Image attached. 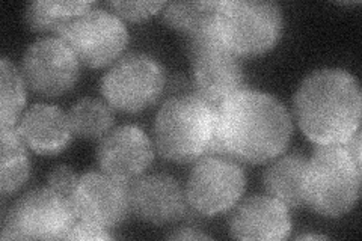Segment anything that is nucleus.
I'll list each match as a JSON object with an SVG mask.
<instances>
[{"mask_svg": "<svg viewBox=\"0 0 362 241\" xmlns=\"http://www.w3.org/2000/svg\"><path fill=\"white\" fill-rule=\"evenodd\" d=\"M293 119L275 95L243 88L218 106V154L262 165L290 145Z\"/></svg>", "mask_w": 362, "mask_h": 241, "instance_id": "obj_1", "label": "nucleus"}, {"mask_svg": "<svg viewBox=\"0 0 362 241\" xmlns=\"http://www.w3.org/2000/svg\"><path fill=\"white\" fill-rule=\"evenodd\" d=\"M299 129L315 145H343L361 129L358 78L341 68H322L305 77L293 98Z\"/></svg>", "mask_w": 362, "mask_h": 241, "instance_id": "obj_2", "label": "nucleus"}, {"mask_svg": "<svg viewBox=\"0 0 362 241\" xmlns=\"http://www.w3.org/2000/svg\"><path fill=\"white\" fill-rule=\"evenodd\" d=\"M153 130L158 154L171 162L195 163L218 154V106L194 89L166 98Z\"/></svg>", "mask_w": 362, "mask_h": 241, "instance_id": "obj_3", "label": "nucleus"}, {"mask_svg": "<svg viewBox=\"0 0 362 241\" xmlns=\"http://www.w3.org/2000/svg\"><path fill=\"white\" fill-rule=\"evenodd\" d=\"M361 167L344 145H317L303 172V205L325 217L347 214L359 199Z\"/></svg>", "mask_w": 362, "mask_h": 241, "instance_id": "obj_4", "label": "nucleus"}, {"mask_svg": "<svg viewBox=\"0 0 362 241\" xmlns=\"http://www.w3.org/2000/svg\"><path fill=\"white\" fill-rule=\"evenodd\" d=\"M216 28L225 47L235 56L270 52L284 30L282 9L267 0H226L216 13Z\"/></svg>", "mask_w": 362, "mask_h": 241, "instance_id": "obj_5", "label": "nucleus"}, {"mask_svg": "<svg viewBox=\"0 0 362 241\" xmlns=\"http://www.w3.org/2000/svg\"><path fill=\"white\" fill-rule=\"evenodd\" d=\"M192 65V83L201 97L219 106L245 88V71L239 56L225 47L216 21L211 26L185 37Z\"/></svg>", "mask_w": 362, "mask_h": 241, "instance_id": "obj_6", "label": "nucleus"}, {"mask_svg": "<svg viewBox=\"0 0 362 241\" xmlns=\"http://www.w3.org/2000/svg\"><path fill=\"white\" fill-rule=\"evenodd\" d=\"M71 199L56 190L26 192L4 211L2 240H65L76 225Z\"/></svg>", "mask_w": 362, "mask_h": 241, "instance_id": "obj_7", "label": "nucleus"}, {"mask_svg": "<svg viewBox=\"0 0 362 241\" xmlns=\"http://www.w3.org/2000/svg\"><path fill=\"white\" fill-rule=\"evenodd\" d=\"M101 94L119 112L138 113L160 100L166 71L154 56L133 52L121 56L101 77Z\"/></svg>", "mask_w": 362, "mask_h": 241, "instance_id": "obj_8", "label": "nucleus"}, {"mask_svg": "<svg viewBox=\"0 0 362 241\" xmlns=\"http://www.w3.org/2000/svg\"><path fill=\"white\" fill-rule=\"evenodd\" d=\"M246 189V172L240 162L223 154L197 160L186 182V198L195 213L210 217L234 208Z\"/></svg>", "mask_w": 362, "mask_h": 241, "instance_id": "obj_9", "label": "nucleus"}, {"mask_svg": "<svg viewBox=\"0 0 362 241\" xmlns=\"http://www.w3.org/2000/svg\"><path fill=\"white\" fill-rule=\"evenodd\" d=\"M81 64L103 68L117 62L129 45V30L124 21L106 9L93 8L77 17L58 33Z\"/></svg>", "mask_w": 362, "mask_h": 241, "instance_id": "obj_10", "label": "nucleus"}, {"mask_svg": "<svg viewBox=\"0 0 362 241\" xmlns=\"http://www.w3.org/2000/svg\"><path fill=\"white\" fill-rule=\"evenodd\" d=\"M18 70L32 93L56 98L76 86L81 61L62 38L44 37L26 49Z\"/></svg>", "mask_w": 362, "mask_h": 241, "instance_id": "obj_11", "label": "nucleus"}, {"mask_svg": "<svg viewBox=\"0 0 362 241\" xmlns=\"http://www.w3.org/2000/svg\"><path fill=\"white\" fill-rule=\"evenodd\" d=\"M129 184L105 172L81 175L70 198L77 219L105 229L126 222L132 214Z\"/></svg>", "mask_w": 362, "mask_h": 241, "instance_id": "obj_12", "label": "nucleus"}, {"mask_svg": "<svg viewBox=\"0 0 362 241\" xmlns=\"http://www.w3.org/2000/svg\"><path fill=\"white\" fill-rule=\"evenodd\" d=\"M95 155L101 172L132 182L153 165L156 151L148 134L138 125L126 124L112 129L101 137Z\"/></svg>", "mask_w": 362, "mask_h": 241, "instance_id": "obj_13", "label": "nucleus"}, {"mask_svg": "<svg viewBox=\"0 0 362 241\" xmlns=\"http://www.w3.org/2000/svg\"><path fill=\"white\" fill-rule=\"evenodd\" d=\"M130 208L139 221L171 225L183 221L189 211L186 190L177 178L163 172L144 174L129 184Z\"/></svg>", "mask_w": 362, "mask_h": 241, "instance_id": "obj_14", "label": "nucleus"}, {"mask_svg": "<svg viewBox=\"0 0 362 241\" xmlns=\"http://www.w3.org/2000/svg\"><path fill=\"white\" fill-rule=\"evenodd\" d=\"M230 234L237 240H286L293 228L288 206L270 194H257L235 204L230 216Z\"/></svg>", "mask_w": 362, "mask_h": 241, "instance_id": "obj_15", "label": "nucleus"}, {"mask_svg": "<svg viewBox=\"0 0 362 241\" xmlns=\"http://www.w3.org/2000/svg\"><path fill=\"white\" fill-rule=\"evenodd\" d=\"M17 130L26 146L40 155L62 153L73 137L66 112L47 102L32 105L21 114Z\"/></svg>", "mask_w": 362, "mask_h": 241, "instance_id": "obj_16", "label": "nucleus"}, {"mask_svg": "<svg viewBox=\"0 0 362 241\" xmlns=\"http://www.w3.org/2000/svg\"><path fill=\"white\" fill-rule=\"evenodd\" d=\"M307 157L300 153H291L272 160L263 172V186L270 196L276 198L288 208L303 205L302 180Z\"/></svg>", "mask_w": 362, "mask_h": 241, "instance_id": "obj_17", "label": "nucleus"}, {"mask_svg": "<svg viewBox=\"0 0 362 241\" xmlns=\"http://www.w3.org/2000/svg\"><path fill=\"white\" fill-rule=\"evenodd\" d=\"M2 163H0V192L11 196L26 184L30 177L28 146L23 142L17 127L2 129Z\"/></svg>", "mask_w": 362, "mask_h": 241, "instance_id": "obj_18", "label": "nucleus"}, {"mask_svg": "<svg viewBox=\"0 0 362 241\" xmlns=\"http://www.w3.org/2000/svg\"><path fill=\"white\" fill-rule=\"evenodd\" d=\"M73 136L95 141L109 133L115 124V112L109 102L93 97L76 101L66 112Z\"/></svg>", "mask_w": 362, "mask_h": 241, "instance_id": "obj_19", "label": "nucleus"}, {"mask_svg": "<svg viewBox=\"0 0 362 241\" xmlns=\"http://www.w3.org/2000/svg\"><path fill=\"white\" fill-rule=\"evenodd\" d=\"M94 5V2H30L25 11V20L33 32H54L58 35Z\"/></svg>", "mask_w": 362, "mask_h": 241, "instance_id": "obj_20", "label": "nucleus"}, {"mask_svg": "<svg viewBox=\"0 0 362 241\" xmlns=\"http://www.w3.org/2000/svg\"><path fill=\"white\" fill-rule=\"evenodd\" d=\"M221 2H166L162 20L166 26L180 30L185 37L211 26L216 21Z\"/></svg>", "mask_w": 362, "mask_h": 241, "instance_id": "obj_21", "label": "nucleus"}, {"mask_svg": "<svg viewBox=\"0 0 362 241\" xmlns=\"http://www.w3.org/2000/svg\"><path fill=\"white\" fill-rule=\"evenodd\" d=\"M2 71V129L17 127L26 106V83L18 68L6 56L0 59Z\"/></svg>", "mask_w": 362, "mask_h": 241, "instance_id": "obj_22", "label": "nucleus"}, {"mask_svg": "<svg viewBox=\"0 0 362 241\" xmlns=\"http://www.w3.org/2000/svg\"><path fill=\"white\" fill-rule=\"evenodd\" d=\"M166 2H109V8L117 14L121 20H127L133 23H139L144 20H148L150 17L162 13Z\"/></svg>", "mask_w": 362, "mask_h": 241, "instance_id": "obj_23", "label": "nucleus"}, {"mask_svg": "<svg viewBox=\"0 0 362 241\" xmlns=\"http://www.w3.org/2000/svg\"><path fill=\"white\" fill-rule=\"evenodd\" d=\"M78 178H81V175H77L73 167L66 165H58L47 174V184L50 189L64 194V196L71 198Z\"/></svg>", "mask_w": 362, "mask_h": 241, "instance_id": "obj_24", "label": "nucleus"}, {"mask_svg": "<svg viewBox=\"0 0 362 241\" xmlns=\"http://www.w3.org/2000/svg\"><path fill=\"white\" fill-rule=\"evenodd\" d=\"M113 237L109 229L100 228L95 225H90L86 222H76V225L71 228V231L66 234L65 240H90V241H98V240H113Z\"/></svg>", "mask_w": 362, "mask_h": 241, "instance_id": "obj_25", "label": "nucleus"}, {"mask_svg": "<svg viewBox=\"0 0 362 241\" xmlns=\"http://www.w3.org/2000/svg\"><path fill=\"white\" fill-rule=\"evenodd\" d=\"M169 240H211L210 235L199 233L194 228H180L175 233L168 234Z\"/></svg>", "mask_w": 362, "mask_h": 241, "instance_id": "obj_26", "label": "nucleus"}, {"mask_svg": "<svg viewBox=\"0 0 362 241\" xmlns=\"http://www.w3.org/2000/svg\"><path fill=\"white\" fill-rule=\"evenodd\" d=\"M343 145L347 148L349 154L354 157L355 162L362 165V157H361V129Z\"/></svg>", "mask_w": 362, "mask_h": 241, "instance_id": "obj_27", "label": "nucleus"}, {"mask_svg": "<svg viewBox=\"0 0 362 241\" xmlns=\"http://www.w3.org/2000/svg\"><path fill=\"white\" fill-rule=\"evenodd\" d=\"M296 240H327L326 235H317V234H300Z\"/></svg>", "mask_w": 362, "mask_h": 241, "instance_id": "obj_28", "label": "nucleus"}]
</instances>
